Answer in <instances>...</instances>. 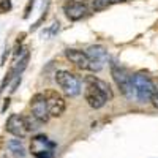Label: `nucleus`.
<instances>
[{"mask_svg":"<svg viewBox=\"0 0 158 158\" xmlns=\"http://www.w3.org/2000/svg\"><path fill=\"white\" fill-rule=\"evenodd\" d=\"M87 56L90 60V71H100L108 60V51L103 46H90L87 49Z\"/></svg>","mask_w":158,"mask_h":158,"instance_id":"9d476101","label":"nucleus"},{"mask_svg":"<svg viewBox=\"0 0 158 158\" xmlns=\"http://www.w3.org/2000/svg\"><path fill=\"white\" fill-rule=\"evenodd\" d=\"M63 11H65V16L70 21H81V19H84L85 16L90 15V8L87 6V3L76 2V0H71V2L65 3Z\"/></svg>","mask_w":158,"mask_h":158,"instance_id":"1a4fd4ad","label":"nucleus"},{"mask_svg":"<svg viewBox=\"0 0 158 158\" xmlns=\"http://www.w3.org/2000/svg\"><path fill=\"white\" fill-rule=\"evenodd\" d=\"M56 150V142L44 135H38L30 141V152L35 158H52Z\"/></svg>","mask_w":158,"mask_h":158,"instance_id":"39448f33","label":"nucleus"},{"mask_svg":"<svg viewBox=\"0 0 158 158\" xmlns=\"http://www.w3.org/2000/svg\"><path fill=\"white\" fill-rule=\"evenodd\" d=\"M44 98H46V104H48V111L51 117H60L63 115L65 109H67V101L62 94H59L57 90H46L44 92Z\"/></svg>","mask_w":158,"mask_h":158,"instance_id":"0eeeda50","label":"nucleus"},{"mask_svg":"<svg viewBox=\"0 0 158 158\" xmlns=\"http://www.w3.org/2000/svg\"><path fill=\"white\" fill-rule=\"evenodd\" d=\"M111 74L114 77V81L117 84V87L120 89V92L128 98V100H135V87L131 82V74L128 73L127 68L120 67L117 63H111Z\"/></svg>","mask_w":158,"mask_h":158,"instance_id":"20e7f679","label":"nucleus"},{"mask_svg":"<svg viewBox=\"0 0 158 158\" xmlns=\"http://www.w3.org/2000/svg\"><path fill=\"white\" fill-rule=\"evenodd\" d=\"M56 82L67 97H77L81 94V89H82L81 87V79L68 70L57 71L56 73Z\"/></svg>","mask_w":158,"mask_h":158,"instance_id":"7ed1b4c3","label":"nucleus"},{"mask_svg":"<svg viewBox=\"0 0 158 158\" xmlns=\"http://www.w3.org/2000/svg\"><path fill=\"white\" fill-rule=\"evenodd\" d=\"M11 8H13L11 0H0V15H5V13L11 11Z\"/></svg>","mask_w":158,"mask_h":158,"instance_id":"4468645a","label":"nucleus"},{"mask_svg":"<svg viewBox=\"0 0 158 158\" xmlns=\"http://www.w3.org/2000/svg\"><path fill=\"white\" fill-rule=\"evenodd\" d=\"M84 98L87 104L94 109H100L112 100V90L103 79L97 76H85L84 77Z\"/></svg>","mask_w":158,"mask_h":158,"instance_id":"f257e3e1","label":"nucleus"},{"mask_svg":"<svg viewBox=\"0 0 158 158\" xmlns=\"http://www.w3.org/2000/svg\"><path fill=\"white\" fill-rule=\"evenodd\" d=\"M2 146H3V138L0 136V147H2Z\"/></svg>","mask_w":158,"mask_h":158,"instance_id":"a211bd4d","label":"nucleus"},{"mask_svg":"<svg viewBox=\"0 0 158 158\" xmlns=\"http://www.w3.org/2000/svg\"><path fill=\"white\" fill-rule=\"evenodd\" d=\"M131 82L135 87V95L139 103H149L153 92H155V82L152 81V77L146 73H136L135 76H131Z\"/></svg>","mask_w":158,"mask_h":158,"instance_id":"f03ea898","label":"nucleus"},{"mask_svg":"<svg viewBox=\"0 0 158 158\" xmlns=\"http://www.w3.org/2000/svg\"><path fill=\"white\" fill-rule=\"evenodd\" d=\"M150 103L153 104V106L158 109V87L155 85V92H153V95H152V98H150Z\"/></svg>","mask_w":158,"mask_h":158,"instance_id":"2eb2a0df","label":"nucleus"},{"mask_svg":"<svg viewBox=\"0 0 158 158\" xmlns=\"http://www.w3.org/2000/svg\"><path fill=\"white\" fill-rule=\"evenodd\" d=\"M30 111H32V115L41 123H46L51 118L44 94H35L32 97V100H30Z\"/></svg>","mask_w":158,"mask_h":158,"instance_id":"6e6552de","label":"nucleus"},{"mask_svg":"<svg viewBox=\"0 0 158 158\" xmlns=\"http://www.w3.org/2000/svg\"><path fill=\"white\" fill-rule=\"evenodd\" d=\"M122 2H127V0H111V5H115V3H122Z\"/></svg>","mask_w":158,"mask_h":158,"instance_id":"f3484780","label":"nucleus"},{"mask_svg":"<svg viewBox=\"0 0 158 158\" xmlns=\"http://www.w3.org/2000/svg\"><path fill=\"white\" fill-rule=\"evenodd\" d=\"M108 6H111V0H94V5H92L94 11H103Z\"/></svg>","mask_w":158,"mask_h":158,"instance_id":"ddd939ff","label":"nucleus"},{"mask_svg":"<svg viewBox=\"0 0 158 158\" xmlns=\"http://www.w3.org/2000/svg\"><path fill=\"white\" fill-rule=\"evenodd\" d=\"M65 57L79 70H90V60H89L87 52L79 51V49H67L65 51Z\"/></svg>","mask_w":158,"mask_h":158,"instance_id":"9b49d317","label":"nucleus"},{"mask_svg":"<svg viewBox=\"0 0 158 158\" xmlns=\"http://www.w3.org/2000/svg\"><path fill=\"white\" fill-rule=\"evenodd\" d=\"M6 146H8V150L11 152L13 156H18V158H24V156H25V147H24L21 138H16V139L8 141Z\"/></svg>","mask_w":158,"mask_h":158,"instance_id":"f8f14e48","label":"nucleus"},{"mask_svg":"<svg viewBox=\"0 0 158 158\" xmlns=\"http://www.w3.org/2000/svg\"><path fill=\"white\" fill-rule=\"evenodd\" d=\"M30 8H33V0H30V2L27 3V6H25V11H24V18H29V15H30Z\"/></svg>","mask_w":158,"mask_h":158,"instance_id":"dca6fc26","label":"nucleus"},{"mask_svg":"<svg viewBox=\"0 0 158 158\" xmlns=\"http://www.w3.org/2000/svg\"><path fill=\"white\" fill-rule=\"evenodd\" d=\"M5 130L15 138H21V139L27 138L30 135V128L27 125V120H25V115H21V114H11L6 118Z\"/></svg>","mask_w":158,"mask_h":158,"instance_id":"423d86ee","label":"nucleus"}]
</instances>
